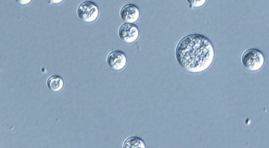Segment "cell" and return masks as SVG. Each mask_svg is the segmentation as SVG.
<instances>
[{
  "instance_id": "cell-1",
  "label": "cell",
  "mask_w": 269,
  "mask_h": 148,
  "mask_svg": "<svg viewBox=\"0 0 269 148\" xmlns=\"http://www.w3.org/2000/svg\"><path fill=\"white\" fill-rule=\"evenodd\" d=\"M177 63L187 72L203 73L214 63V46L208 38L199 34L187 35L178 43L176 49Z\"/></svg>"
},
{
  "instance_id": "cell-2",
  "label": "cell",
  "mask_w": 269,
  "mask_h": 148,
  "mask_svg": "<svg viewBox=\"0 0 269 148\" xmlns=\"http://www.w3.org/2000/svg\"><path fill=\"white\" fill-rule=\"evenodd\" d=\"M265 58L263 52L256 49H248L242 56V63L247 70L257 71L263 68Z\"/></svg>"
},
{
  "instance_id": "cell-3",
  "label": "cell",
  "mask_w": 269,
  "mask_h": 148,
  "mask_svg": "<svg viewBox=\"0 0 269 148\" xmlns=\"http://www.w3.org/2000/svg\"><path fill=\"white\" fill-rule=\"evenodd\" d=\"M77 13L81 21L85 23H92L99 18L100 12L97 4L87 1L80 5Z\"/></svg>"
},
{
  "instance_id": "cell-4",
  "label": "cell",
  "mask_w": 269,
  "mask_h": 148,
  "mask_svg": "<svg viewBox=\"0 0 269 148\" xmlns=\"http://www.w3.org/2000/svg\"><path fill=\"white\" fill-rule=\"evenodd\" d=\"M118 36L120 39L126 44H132L139 39L140 31L136 25L125 23L120 26Z\"/></svg>"
},
{
  "instance_id": "cell-5",
  "label": "cell",
  "mask_w": 269,
  "mask_h": 148,
  "mask_svg": "<svg viewBox=\"0 0 269 148\" xmlns=\"http://www.w3.org/2000/svg\"><path fill=\"white\" fill-rule=\"evenodd\" d=\"M107 62L109 68L114 71H121L126 68L127 58L124 52L120 50L110 52L107 56Z\"/></svg>"
},
{
  "instance_id": "cell-6",
  "label": "cell",
  "mask_w": 269,
  "mask_h": 148,
  "mask_svg": "<svg viewBox=\"0 0 269 148\" xmlns=\"http://www.w3.org/2000/svg\"><path fill=\"white\" fill-rule=\"evenodd\" d=\"M122 20L127 23L138 22L141 17V11L136 5L129 4L125 5L120 11Z\"/></svg>"
},
{
  "instance_id": "cell-7",
  "label": "cell",
  "mask_w": 269,
  "mask_h": 148,
  "mask_svg": "<svg viewBox=\"0 0 269 148\" xmlns=\"http://www.w3.org/2000/svg\"><path fill=\"white\" fill-rule=\"evenodd\" d=\"M47 85L52 92L59 93L64 88V81L59 75H52L47 79Z\"/></svg>"
},
{
  "instance_id": "cell-8",
  "label": "cell",
  "mask_w": 269,
  "mask_h": 148,
  "mask_svg": "<svg viewBox=\"0 0 269 148\" xmlns=\"http://www.w3.org/2000/svg\"><path fill=\"white\" fill-rule=\"evenodd\" d=\"M123 148H146V145L145 141L141 137L133 136L127 138L123 142Z\"/></svg>"
},
{
  "instance_id": "cell-9",
  "label": "cell",
  "mask_w": 269,
  "mask_h": 148,
  "mask_svg": "<svg viewBox=\"0 0 269 148\" xmlns=\"http://www.w3.org/2000/svg\"><path fill=\"white\" fill-rule=\"evenodd\" d=\"M187 2L189 4L190 7L198 8L204 6L207 1H205V0H201V1H191L190 0V1Z\"/></svg>"
},
{
  "instance_id": "cell-10",
  "label": "cell",
  "mask_w": 269,
  "mask_h": 148,
  "mask_svg": "<svg viewBox=\"0 0 269 148\" xmlns=\"http://www.w3.org/2000/svg\"><path fill=\"white\" fill-rule=\"evenodd\" d=\"M18 2L22 5H26L29 4L31 1H30V0H28V1H18Z\"/></svg>"
},
{
  "instance_id": "cell-11",
  "label": "cell",
  "mask_w": 269,
  "mask_h": 148,
  "mask_svg": "<svg viewBox=\"0 0 269 148\" xmlns=\"http://www.w3.org/2000/svg\"><path fill=\"white\" fill-rule=\"evenodd\" d=\"M50 2H50V3L58 4V3H61V2H62V1H50Z\"/></svg>"
}]
</instances>
